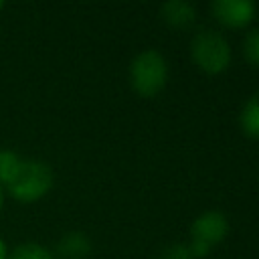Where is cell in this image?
I'll return each instance as SVG.
<instances>
[{"label": "cell", "mask_w": 259, "mask_h": 259, "mask_svg": "<svg viewBox=\"0 0 259 259\" xmlns=\"http://www.w3.org/2000/svg\"><path fill=\"white\" fill-rule=\"evenodd\" d=\"M55 184L53 168L36 158H22L16 174L12 180L4 186V192H8L10 198L22 204H32L45 198Z\"/></svg>", "instance_id": "cell-1"}, {"label": "cell", "mask_w": 259, "mask_h": 259, "mask_svg": "<svg viewBox=\"0 0 259 259\" xmlns=\"http://www.w3.org/2000/svg\"><path fill=\"white\" fill-rule=\"evenodd\" d=\"M190 59L204 75H221L231 67L233 49L223 32L202 28L190 40Z\"/></svg>", "instance_id": "cell-2"}, {"label": "cell", "mask_w": 259, "mask_h": 259, "mask_svg": "<svg viewBox=\"0 0 259 259\" xmlns=\"http://www.w3.org/2000/svg\"><path fill=\"white\" fill-rule=\"evenodd\" d=\"M170 67L166 57L156 49H146L130 63V85L140 97H156L168 83Z\"/></svg>", "instance_id": "cell-3"}, {"label": "cell", "mask_w": 259, "mask_h": 259, "mask_svg": "<svg viewBox=\"0 0 259 259\" xmlns=\"http://www.w3.org/2000/svg\"><path fill=\"white\" fill-rule=\"evenodd\" d=\"M229 235V219L221 210L200 212L188 231V249L194 259H204Z\"/></svg>", "instance_id": "cell-4"}, {"label": "cell", "mask_w": 259, "mask_h": 259, "mask_svg": "<svg viewBox=\"0 0 259 259\" xmlns=\"http://www.w3.org/2000/svg\"><path fill=\"white\" fill-rule=\"evenodd\" d=\"M210 14L221 26L239 30L253 22L257 4L253 0H214L210 4Z\"/></svg>", "instance_id": "cell-5"}, {"label": "cell", "mask_w": 259, "mask_h": 259, "mask_svg": "<svg viewBox=\"0 0 259 259\" xmlns=\"http://www.w3.org/2000/svg\"><path fill=\"white\" fill-rule=\"evenodd\" d=\"M196 6L188 0H170L160 6V18L174 30H186L196 22Z\"/></svg>", "instance_id": "cell-6"}, {"label": "cell", "mask_w": 259, "mask_h": 259, "mask_svg": "<svg viewBox=\"0 0 259 259\" xmlns=\"http://www.w3.org/2000/svg\"><path fill=\"white\" fill-rule=\"evenodd\" d=\"M91 239L81 233V231H69L65 233L57 247H55V257L57 259H87L91 255Z\"/></svg>", "instance_id": "cell-7"}, {"label": "cell", "mask_w": 259, "mask_h": 259, "mask_svg": "<svg viewBox=\"0 0 259 259\" xmlns=\"http://www.w3.org/2000/svg\"><path fill=\"white\" fill-rule=\"evenodd\" d=\"M239 127L245 136L259 140V91L253 93L239 111Z\"/></svg>", "instance_id": "cell-8"}, {"label": "cell", "mask_w": 259, "mask_h": 259, "mask_svg": "<svg viewBox=\"0 0 259 259\" xmlns=\"http://www.w3.org/2000/svg\"><path fill=\"white\" fill-rule=\"evenodd\" d=\"M8 259H57V257L49 247L36 241H24V243H18L8 253Z\"/></svg>", "instance_id": "cell-9"}, {"label": "cell", "mask_w": 259, "mask_h": 259, "mask_svg": "<svg viewBox=\"0 0 259 259\" xmlns=\"http://www.w3.org/2000/svg\"><path fill=\"white\" fill-rule=\"evenodd\" d=\"M20 162H22V156H18L16 152H12L8 148L0 150V186L2 188L12 180V176L16 174V170L20 166Z\"/></svg>", "instance_id": "cell-10"}, {"label": "cell", "mask_w": 259, "mask_h": 259, "mask_svg": "<svg viewBox=\"0 0 259 259\" xmlns=\"http://www.w3.org/2000/svg\"><path fill=\"white\" fill-rule=\"evenodd\" d=\"M243 55L251 67L259 69V28H251L243 38Z\"/></svg>", "instance_id": "cell-11"}, {"label": "cell", "mask_w": 259, "mask_h": 259, "mask_svg": "<svg viewBox=\"0 0 259 259\" xmlns=\"http://www.w3.org/2000/svg\"><path fill=\"white\" fill-rule=\"evenodd\" d=\"M158 259H194L186 243H170Z\"/></svg>", "instance_id": "cell-12"}, {"label": "cell", "mask_w": 259, "mask_h": 259, "mask_svg": "<svg viewBox=\"0 0 259 259\" xmlns=\"http://www.w3.org/2000/svg\"><path fill=\"white\" fill-rule=\"evenodd\" d=\"M0 259H8V247L2 237H0Z\"/></svg>", "instance_id": "cell-13"}, {"label": "cell", "mask_w": 259, "mask_h": 259, "mask_svg": "<svg viewBox=\"0 0 259 259\" xmlns=\"http://www.w3.org/2000/svg\"><path fill=\"white\" fill-rule=\"evenodd\" d=\"M2 204H4V188L0 186V210H2Z\"/></svg>", "instance_id": "cell-14"}, {"label": "cell", "mask_w": 259, "mask_h": 259, "mask_svg": "<svg viewBox=\"0 0 259 259\" xmlns=\"http://www.w3.org/2000/svg\"><path fill=\"white\" fill-rule=\"evenodd\" d=\"M4 6H6V4H4V2H2V0H0V10H2V8H4Z\"/></svg>", "instance_id": "cell-15"}]
</instances>
